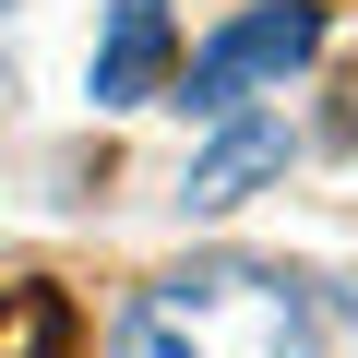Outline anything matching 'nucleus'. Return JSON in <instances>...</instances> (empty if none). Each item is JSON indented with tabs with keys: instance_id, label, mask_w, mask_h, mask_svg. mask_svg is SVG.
Segmentation results:
<instances>
[{
	"instance_id": "nucleus-2",
	"label": "nucleus",
	"mask_w": 358,
	"mask_h": 358,
	"mask_svg": "<svg viewBox=\"0 0 358 358\" xmlns=\"http://www.w3.org/2000/svg\"><path fill=\"white\" fill-rule=\"evenodd\" d=\"M322 48V0H251L239 24H215L203 48H192V72H179V108H239V96H263V84H287L299 60Z\"/></svg>"
},
{
	"instance_id": "nucleus-1",
	"label": "nucleus",
	"mask_w": 358,
	"mask_h": 358,
	"mask_svg": "<svg viewBox=\"0 0 358 358\" xmlns=\"http://www.w3.org/2000/svg\"><path fill=\"white\" fill-rule=\"evenodd\" d=\"M120 358H322V299L275 263H167L120 310Z\"/></svg>"
},
{
	"instance_id": "nucleus-5",
	"label": "nucleus",
	"mask_w": 358,
	"mask_h": 358,
	"mask_svg": "<svg viewBox=\"0 0 358 358\" xmlns=\"http://www.w3.org/2000/svg\"><path fill=\"white\" fill-rule=\"evenodd\" d=\"M0 358H72V299L60 287H0Z\"/></svg>"
},
{
	"instance_id": "nucleus-3",
	"label": "nucleus",
	"mask_w": 358,
	"mask_h": 358,
	"mask_svg": "<svg viewBox=\"0 0 358 358\" xmlns=\"http://www.w3.org/2000/svg\"><path fill=\"white\" fill-rule=\"evenodd\" d=\"M167 60H179L167 0H108V36L84 60V96L96 108H143V96H167Z\"/></svg>"
},
{
	"instance_id": "nucleus-4",
	"label": "nucleus",
	"mask_w": 358,
	"mask_h": 358,
	"mask_svg": "<svg viewBox=\"0 0 358 358\" xmlns=\"http://www.w3.org/2000/svg\"><path fill=\"white\" fill-rule=\"evenodd\" d=\"M287 155H299V143H287V120H227V131L192 155L179 203H192V215H227V203H251V192H263V179H275Z\"/></svg>"
}]
</instances>
